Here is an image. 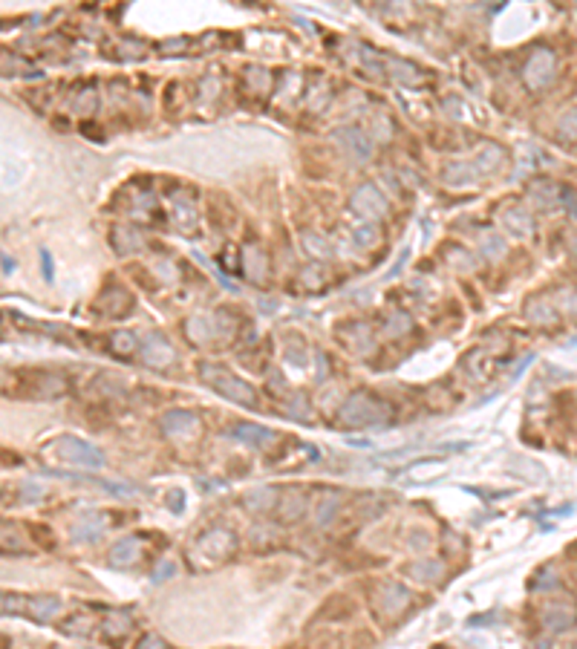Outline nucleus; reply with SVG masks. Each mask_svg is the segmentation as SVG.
<instances>
[{
	"label": "nucleus",
	"instance_id": "nucleus-20",
	"mask_svg": "<svg viewBox=\"0 0 577 649\" xmlns=\"http://www.w3.org/2000/svg\"><path fill=\"white\" fill-rule=\"evenodd\" d=\"M58 612H61V598H55V594H38L32 601V621L35 623H46Z\"/></svg>",
	"mask_w": 577,
	"mask_h": 649
},
{
	"label": "nucleus",
	"instance_id": "nucleus-21",
	"mask_svg": "<svg viewBox=\"0 0 577 649\" xmlns=\"http://www.w3.org/2000/svg\"><path fill=\"white\" fill-rule=\"evenodd\" d=\"M413 580H422V583H433V580H439L442 577V571H445V566L439 563V560H418V563H413V566H407L404 569Z\"/></svg>",
	"mask_w": 577,
	"mask_h": 649
},
{
	"label": "nucleus",
	"instance_id": "nucleus-33",
	"mask_svg": "<svg viewBox=\"0 0 577 649\" xmlns=\"http://www.w3.org/2000/svg\"><path fill=\"white\" fill-rule=\"evenodd\" d=\"M571 251H574V254H577V237H574V240H571Z\"/></svg>",
	"mask_w": 577,
	"mask_h": 649
},
{
	"label": "nucleus",
	"instance_id": "nucleus-13",
	"mask_svg": "<svg viewBox=\"0 0 577 649\" xmlns=\"http://www.w3.org/2000/svg\"><path fill=\"white\" fill-rule=\"evenodd\" d=\"M277 502H280V491L277 488H254V491L243 494V508H248L251 514L277 511Z\"/></svg>",
	"mask_w": 577,
	"mask_h": 649
},
{
	"label": "nucleus",
	"instance_id": "nucleus-16",
	"mask_svg": "<svg viewBox=\"0 0 577 649\" xmlns=\"http://www.w3.org/2000/svg\"><path fill=\"white\" fill-rule=\"evenodd\" d=\"M32 601H35V594L0 591V615H26V618H32Z\"/></svg>",
	"mask_w": 577,
	"mask_h": 649
},
{
	"label": "nucleus",
	"instance_id": "nucleus-14",
	"mask_svg": "<svg viewBox=\"0 0 577 649\" xmlns=\"http://www.w3.org/2000/svg\"><path fill=\"white\" fill-rule=\"evenodd\" d=\"M335 142H341L355 159H370V153H373V142L366 139L361 130H355V127L338 130V133H335Z\"/></svg>",
	"mask_w": 577,
	"mask_h": 649
},
{
	"label": "nucleus",
	"instance_id": "nucleus-5",
	"mask_svg": "<svg viewBox=\"0 0 577 649\" xmlns=\"http://www.w3.org/2000/svg\"><path fill=\"white\" fill-rule=\"evenodd\" d=\"M55 456L73 462V465H87V468H101L104 465V453L98 448H92L90 442L84 439H75V436H61L55 445H52Z\"/></svg>",
	"mask_w": 577,
	"mask_h": 649
},
{
	"label": "nucleus",
	"instance_id": "nucleus-26",
	"mask_svg": "<svg viewBox=\"0 0 577 649\" xmlns=\"http://www.w3.org/2000/svg\"><path fill=\"white\" fill-rule=\"evenodd\" d=\"M505 223L517 231V234H522V237H526V234H531V228H534V223H531V216L526 213V211H508L505 213Z\"/></svg>",
	"mask_w": 577,
	"mask_h": 649
},
{
	"label": "nucleus",
	"instance_id": "nucleus-8",
	"mask_svg": "<svg viewBox=\"0 0 577 649\" xmlns=\"http://www.w3.org/2000/svg\"><path fill=\"white\" fill-rule=\"evenodd\" d=\"M577 626V603L571 598L566 601H551L543 609V629L549 635H563Z\"/></svg>",
	"mask_w": 577,
	"mask_h": 649
},
{
	"label": "nucleus",
	"instance_id": "nucleus-22",
	"mask_svg": "<svg viewBox=\"0 0 577 649\" xmlns=\"http://www.w3.org/2000/svg\"><path fill=\"white\" fill-rule=\"evenodd\" d=\"M338 505H341V494H332V491H327V494L321 497V502L314 505V522H318V525H327V522L335 517Z\"/></svg>",
	"mask_w": 577,
	"mask_h": 649
},
{
	"label": "nucleus",
	"instance_id": "nucleus-9",
	"mask_svg": "<svg viewBox=\"0 0 577 649\" xmlns=\"http://www.w3.org/2000/svg\"><path fill=\"white\" fill-rule=\"evenodd\" d=\"M352 208H355L361 216H366V220H379V216L387 213V202H384L381 194H379L376 188H370V185H361V188L355 191Z\"/></svg>",
	"mask_w": 577,
	"mask_h": 649
},
{
	"label": "nucleus",
	"instance_id": "nucleus-17",
	"mask_svg": "<svg viewBox=\"0 0 577 649\" xmlns=\"http://www.w3.org/2000/svg\"><path fill=\"white\" fill-rule=\"evenodd\" d=\"M231 436L234 439H240V442H245V445H251V448H263L269 439H275V433L272 430H266V427H257V424H234L231 430Z\"/></svg>",
	"mask_w": 577,
	"mask_h": 649
},
{
	"label": "nucleus",
	"instance_id": "nucleus-7",
	"mask_svg": "<svg viewBox=\"0 0 577 649\" xmlns=\"http://www.w3.org/2000/svg\"><path fill=\"white\" fill-rule=\"evenodd\" d=\"M554 70H557V58L551 49H534V56L526 61V70H522V78H526V87L529 90H543L551 84L554 78Z\"/></svg>",
	"mask_w": 577,
	"mask_h": 649
},
{
	"label": "nucleus",
	"instance_id": "nucleus-4",
	"mask_svg": "<svg viewBox=\"0 0 577 649\" xmlns=\"http://www.w3.org/2000/svg\"><path fill=\"white\" fill-rule=\"evenodd\" d=\"M67 390H70V381L61 372H23L21 393L26 399H61Z\"/></svg>",
	"mask_w": 577,
	"mask_h": 649
},
{
	"label": "nucleus",
	"instance_id": "nucleus-6",
	"mask_svg": "<svg viewBox=\"0 0 577 649\" xmlns=\"http://www.w3.org/2000/svg\"><path fill=\"white\" fill-rule=\"evenodd\" d=\"M410 603H413V594H410L401 583H396V580L381 583V586L376 589V606H379V612H381L387 621L401 618V615L410 609Z\"/></svg>",
	"mask_w": 577,
	"mask_h": 649
},
{
	"label": "nucleus",
	"instance_id": "nucleus-23",
	"mask_svg": "<svg viewBox=\"0 0 577 649\" xmlns=\"http://www.w3.org/2000/svg\"><path fill=\"white\" fill-rule=\"evenodd\" d=\"M526 317L529 320H534V323H546V327H549V323H557V309L551 306V303H540V300H534V303H529V309H526Z\"/></svg>",
	"mask_w": 577,
	"mask_h": 649
},
{
	"label": "nucleus",
	"instance_id": "nucleus-19",
	"mask_svg": "<svg viewBox=\"0 0 577 649\" xmlns=\"http://www.w3.org/2000/svg\"><path fill=\"white\" fill-rule=\"evenodd\" d=\"M101 626H104V635H107L110 640H119V638H125L130 632L133 618L127 612H122V609H107V612H104V623Z\"/></svg>",
	"mask_w": 577,
	"mask_h": 649
},
{
	"label": "nucleus",
	"instance_id": "nucleus-12",
	"mask_svg": "<svg viewBox=\"0 0 577 649\" xmlns=\"http://www.w3.org/2000/svg\"><path fill=\"white\" fill-rule=\"evenodd\" d=\"M162 430L165 436H188V433L199 430V421H196V413L191 410H171L162 416Z\"/></svg>",
	"mask_w": 577,
	"mask_h": 649
},
{
	"label": "nucleus",
	"instance_id": "nucleus-28",
	"mask_svg": "<svg viewBox=\"0 0 577 649\" xmlns=\"http://www.w3.org/2000/svg\"><path fill=\"white\" fill-rule=\"evenodd\" d=\"M557 130H560V136H566V139H577V107H574V110H568V113H563Z\"/></svg>",
	"mask_w": 577,
	"mask_h": 649
},
{
	"label": "nucleus",
	"instance_id": "nucleus-2",
	"mask_svg": "<svg viewBox=\"0 0 577 649\" xmlns=\"http://www.w3.org/2000/svg\"><path fill=\"white\" fill-rule=\"evenodd\" d=\"M199 375L205 384H211L223 399L234 401V404H243V407H257V390L251 384H245L243 378H234L228 369L217 366V364H199Z\"/></svg>",
	"mask_w": 577,
	"mask_h": 649
},
{
	"label": "nucleus",
	"instance_id": "nucleus-30",
	"mask_svg": "<svg viewBox=\"0 0 577 649\" xmlns=\"http://www.w3.org/2000/svg\"><path fill=\"white\" fill-rule=\"evenodd\" d=\"M407 327H410V317L404 315V312H396L393 315V320H390V335H401V332H407Z\"/></svg>",
	"mask_w": 577,
	"mask_h": 649
},
{
	"label": "nucleus",
	"instance_id": "nucleus-27",
	"mask_svg": "<svg viewBox=\"0 0 577 649\" xmlns=\"http://www.w3.org/2000/svg\"><path fill=\"white\" fill-rule=\"evenodd\" d=\"M110 349L119 352V355L136 352V349H139V347H136V335H133V332H113V335H110Z\"/></svg>",
	"mask_w": 577,
	"mask_h": 649
},
{
	"label": "nucleus",
	"instance_id": "nucleus-31",
	"mask_svg": "<svg viewBox=\"0 0 577 649\" xmlns=\"http://www.w3.org/2000/svg\"><path fill=\"white\" fill-rule=\"evenodd\" d=\"M136 649H171L159 635H147V638H142V643L136 646Z\"/></svg>",
	"mask_w": 577,
	"mask_h": 649
},
{
	"label": "nucleus",
	"instance_id": "nucleus-1",
	"mask_svg": "<svg viewBox=\"0 0 577 649\" xmlns=\"http://www.w3.org/2000/svg\"><path fill=\"white\" fill-rule=\"evenodd\" d=\"M338 418L349 427H379L393 418V407L373 393H352L338 410Z\"/></svg>",
	"mask_w": 577,
	"mask_h": 649
},
{
	"label": "nucleus",
	"instance_id": "nucleus-25",
	"mask_svg": "<svg viewBox=\"0 0 577 649\" xmlns=\"http://www.w3.org/2000/svg\"><path fill=\"white\" fill-rule=\"evenodd\" d=\"M387 64H390V70H396L393 75L398 81H404V84H422V75H418V70L413 64H401L398 58H387Z\"/></svg>",
	"mask_w": 577,
	"mask_h": 649
},
{
	"label": "nucleus",
	"instance_id": "nucleus-10",
	"mask_svg": "<svg viewBox=\"0 0 577 649\" xmlns=\"http://www.w3.org/2000/svg\"><path fill=\"white\" fill-rule=\"evenodd\" d=\"M142 546H144V539H142V537H136V534H130V537L119 539V543L110 549V554H107L110 566H116V569H127V566H133V563L142 557Z\"/></svg>",
	"mask_w": 577,
	"mask_h": 649
},
{
	"label": "nucleus",
	"instance_id": "nucleus-15",
	"mask_svg": "<svg viewBox=\"0 0 577 649\" xmlns=\"http://www.w3.org/2000/svg\"><path fill=\"white\" fill-rule=\"evenodd\" d=\"M306 505H309V497H306L303 491H297V488H289L286 494H280L277 511H280V517H283L286 522H297V519L303 517Z\"/></svg>",
	"mask_w": 577,
	"mask_h": 649
},
{
	"label": "nucleus",
	"instance_id": "nucleus-29",
	"mask_svg": "<svg viewBox=\"0 0 577 649\" xmlns=\"http://www.w3.org/2000/svg\"><path fill=\"white\" fill-rule=\"evenodd\" d=\"M174 571H176V566L171 563V560H165V563H159L153 569V574H150V580L153 583H162V580H168V577H174Z\"/></svg>",
	"mask_w": 577,
	"mask_h": 649
},
{
	"label": "nucleus",
	"instance_id": "nucleus-3",
	"mask_svg": "<svg viewBox=\"0 0 577 649\" xmlns=\"http://www.w3.org/2000/svg\"><path fill=\"white\" fill-rule=\"evenodd\" d=\"M237 552V537L234 531L228 528H211V531H205L199 539H196V546H194V560H211V563H220V560H228L231 554Z\"/></svg>",
	"mask_w": 577,
	"mask_h": 649
},
{
	"label": "nucleus",
	"instance_id": "nucleus-18",
	"mask_svg": "<svg viewBox=\"0 0 577 649\" xmlns=\"http://www.w3.org/2000/svg\"><path fill=\"white\" fill-rule=\"evenodd\" d=\"M26 552H29V546L18 534V525L0 519V554H26Z\"/></svg>",
	"mask_w": 577,
	"mask_h": 649
},
{
	"label": "nucleus",
	"instance_id": "nucleus-11",
	"mask_svg": "<svg viewBox=\"0 0 577 649\" xmlns=\"http://www.w3.org/2000/svg\"><path fill=\"white\" fill-rule=\"evenodd\" d=\"M142 358H144V364H150V366H168V364L174 361V347L168 344V338H165L162 332H153V335L147 338L144 349H142Z\"/></svg>",
	"mask_w": 577,
	"mask_h": 649
},
{
	"label": "nucleus",
	"instance_id": "nucleus-32",
	"mask_svg": "<svg viewBox=\"0 0 577 649\" xmlns=\"http://www.w3.org/2000/svg\"><path fill=\"white\" fill-rule=\"evenodd\" d=\"M41 263H43V278L52 280V257L46 251H41Z\"/></svg>",
	"mask_w": 577,
	"mask_h": 649
},
{
	"label": "nucleus",
	"instance_id": "nucleus-24",
	"mask_svg": "<svg viewBox=\"0 0 577 649\" xmlns=\"http://www.w3.org/2000/svg\"><path fill=\"white\" fill-rule=\"evenodd\" d=\"M61 629L67 632V635H90L92 632V618H90V612H78V615H73V618H67L64 623H61Z\"/></svg>",
	"mask_w": 577,
	"mask_h": 649
}]
</instances>
